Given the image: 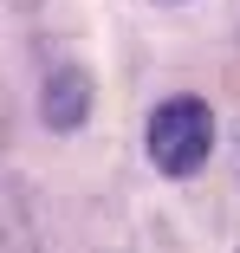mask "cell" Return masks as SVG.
<instances>
[{
  "label": "cell",
  "mask_w": 240,
  "mask_h": 253,
  "mask_svg": "<svg viewBox=\"0 0 240 253\" xmlns=\"http://www.w3.org/2000/svg\"><path fill=\"white\" fill-rule=\"evenodd\" d=\"M143 143H150V163L162 175H195L208 156H214V111L201 104V97H162V104L150 111V130H143Z\"/></svg>",
  "instance_id": "6da1fadb"
},
{
  "label": "cell",
  "mask_w": 240,
  "mask_h": 253,
  "mask_svg": "<svg viewBox=\"0 0 240 253\" xmlns=\"http://www.w3.org/2000/svg\"><path fill=\"white\" fill-rule=\"evenodd\" d=\"M39 117L52 130H78L91 117V72L84 65H52L39 84Z\"/></svg>",
  "instance_id": "7a4b0ae2"
}]
</instances>
